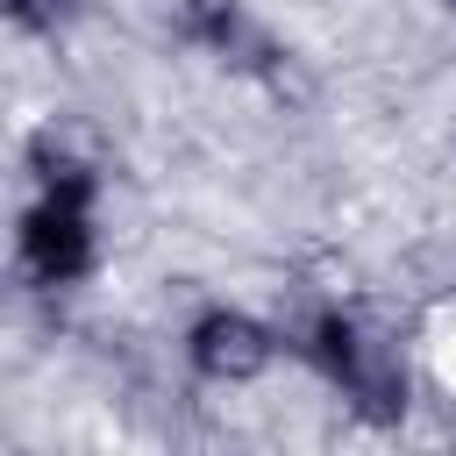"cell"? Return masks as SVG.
<instances>
[{"label":"cell","mask_w":456,"mask_h":456,"mask_svg":"<svg viewBox=\"0 0 456 456\" xmlns=\"http://www.w3.org/2000/svg\"><path fill=\"white\" fill-rule=\"evenodd\" d=\"M306 349H314V363L342 385V399H356L370 420H392V413L406 406V370H399V356H392L385 342H370L349 314H321Z\"/></svg>","instance_id":"obj_1"},{"label":"cell","mask_w":456,"mask_h":456,"mask_svg":"<svg viewBox=\"0 0 456 456\" xmlns=\"http://www.w3.org/2000/svg\"><path fill=\"white\" fill-rule=\"evenodd\" d=\"M185 356H192V370L214 378V385H249V378L271 370L278 335H271L256 314H242V306H207V314L185 328Z\"/></svg>","instance_id":"obj_3"},{"label":"cell","mask_w":456,"mask_h":456,"mask_svg":"<svg viewBox=\"0 0 456 456\" xmlns=\"http://www.w3.org/2000/svg\"><path fill=\"white\" fill-rule=\"evenodd\" d=\"M71 14H78V0H7V21H14V28H28V36L64 28Z\"/></svg>","instance_id":"obj_4"},{"label":"cell","mask_w":456,"mask_h":456,"mask_svg":"<svg viewBox=\"0 0 456 456\" xmlns=\"http://www.w3.org/2000/svg\"><path fill=\"white\" fill-rule=\"evenodd\" d=\"M442 7H456V0H442Z\"/></svg>","instance_id":"obj_5"},{"label":"cell","mask_w":456,"mask_h":456,"mask_svg":"<svg viewBox=\"0 0 456 456\" xmlns=\"http://www.w3.org/2000/svg\"><path fill=\"white\" fill-rule=\"evenodd\" d=\"M21 271L36 285H78L100 264V235H93V200L78 192H36V207L21 214Z\"/></svg>","instance_id":"obj_2"}]
</instances>
